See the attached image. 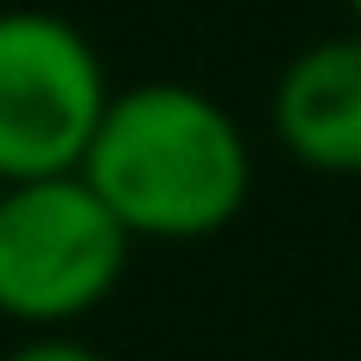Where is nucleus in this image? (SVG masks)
<instances>
[{
	"label": "nucleus",
	"mask_w": 361,
	"mask_h": 361,
	"mask_svg": "<svg viewBox=\"0 0 361 361\" xmlns=\"http://www.w3.org/2000/svg\"><path fill=\"white\" fill-rule=\"evenodd\" d=\"M0 190H6V184H0Z\"/></svg>",
	"instance_id": "0eeeda50"
},
{
	"label": "nucleus",
	"mask_w": 361,
	"mask_h": 361,
	"mask_svg": "<svg viewBox=\"0 0 361 361\" xmlns=\"http://www.w3.org/2000/svg\"><path fill=\"white\" fill-rule=\"evenodd\" d=\"M82 178L133 241H209L247 209L254 152L216 95L133 82L114 89Z\"/></svg>",
	"instance_id": "f257e3e1"
},
{
	"label": "nucleus",
	"mask_w": 361,
	"mask_h": 361,
	"mask_svg": "<svg viewBox=\"0 0 361 361\" xmlns=\"http://www.w3.org/2000/svg\"><path fill=\"white\" fill-rule=\"evenodd\" d=\"M0 361H108V349H95L76 330H32V336H19Z\"/></svg>",
	"instance_id": "39448f33"
},
{
	"label": "nucleus",
	"mask_w": 361,
	"mask_h": 361,
	"mask_svg": "<svg viewBox=\"0 0 361 361\" xmlns=\"http://www.w3.org/2000/svg\"><path fill=\"white\" fill-rule=\"evenodd\" d=\"M279 146L324 178H361V25L305 44L273 82Z\"/></svg>",
	"instance_id": "20e7f679"
},
{
	"label": "nucleus",
	"mask_w": 361,
	"mask_h": 361,
	"mask_svg": "<svg viewBox=\"0 0 361 361\" xmlns=\"http://www.w3.org/2000/svg\"><path fill=\"white\" fill-rule=\"evenodd\" d=\"M349 13H355V25H361V0H349Z\"/></svg>",
	"instance_id": "423d86ee"
},
{
	"label": "nucleus",
	"mask_w": 361,
	"mask_h": 361,
	"mask_svg": "<svg viewBox=\"0 0 361 361\" xmlns=\"http://www.w3.org/2000/svg\"><path fill=\"white\" fill-rule=\"evenodd\" d=\"M133 260V235L89 190L82 171L0 190V317L32 330H76L102 311Z\"/></svg>",
	"instance_id": "f03ea898"
},
{
	"label": "nucleus",
	"mask_w": 361,
	"mask_h": 361,
	"mask_svg": "<svg viewBox=\"0 0 361 361\" xmlns=\"http://www.w3.org/2000/svg\"><path fill=\"white\" fill-rule=\"evenodd\" d=\"M114 89L82 25L44 6H0V184L82 171Z\"/></svg>",
	"instance_id": "7ed1b4c3"
}]
</instances>
